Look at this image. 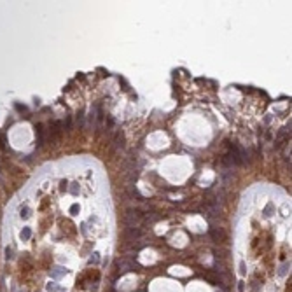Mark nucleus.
Listing matches in <instances>:
<instances>
[{"mask_svg": "<svg viewBox=\"0 0 292 292\" xmlns=\"http://www.w3.org/2000/svg\"><path fill=\"white\" fill-rule=\"evenodd\" d=\"M16 109H18L19 112H27V107H25V105H19V103H16Z\"/></svg>", "mask_w": 292, "mask_h": 292, "instance_id": "6e6552de", "label": "nucleus"}, {"mask_svg": "<svg viewBox=\"0 0 292 292\" xmlns=\"http://www.w3.org/2000/svg\"><path fill=\"white\" fill-rule=\"evenodd\" d=\"M0 149L5 151V135H0Z\"/></svg>", "mask_w": 292, "mask_h": 292, "instance_id": "423d86ee", "label": "nucleus"}, {"mask_svg": "<svg viewBox=\"0 0 292 292\" xmlns=\"http://www.w3.org/2000/svg\"><path fill=\"white\" fill-rule=\"evenodd\" d=\"M30 236H32V229L30 227H25L21 231V240H30Z\"/></svg>", "mask_w": 292, "mask_h": 292, "instance_id": "7ed1b4c3", "label": "nucleus"}, {"mask_svg": "<svg viewBox=\"0 0 292 292\" xmlns=\"http://www.w3.org/2000/svg\"><path fill=\"white\" fill-rule=\"evenodd\" d=\"M65 273H66V270H63V268H54V270H51V276H53V278H60V276H63Z\"/></svg>", "mask_w": 292, "mask_h": 292, "instance_id": "f03ea898", "label": "nucleus"}, {"mask_svg": "<svg viewBox=\"0 0 292 292\" xmlns=\"http://www.w3.org/2000/svg\"><path fill=\"white\" fill-rule=\"evenodd\" d=\"M5 254H7V259H11V257H12V250H11V248H7V250H5Z\"/></svg>", "mask_w": 292, "mask_h": 292, "instance_id": "1a4fd4ad", "label": "nucleus"}, {"mask_svg": "<svg viewBox=\"0 0 292 292\" xmlns=\"http://www.w3.org/2000/svg\"><path fill=\"white\" fill-rule=\"evenodd\" d=\"M28 215H30V210H28L27 207H25V208H21V217H23V219H27Z\"/></svg>", "mask_w": 292, "mask_h": 292, "instance_id": "0eeeda50", "label": "nucleus"}, {"mask_svg": "<svg viewBox=\"0 0 292 292\" xmlns=\"http://www.w3.org/2000/svg\"><path fill=\"white\" fill-rule=\"evenodd\" d=\"M212 236H213V240H215V241H219V238H221V240H224V238H226L222 231H212Z\"/></svg>", "mask_w": 292, "mask_h": 292, "instance_id": "20e7f679", "label": "nucleus"}, {"mask_svg": "<svg viewBox=\"0 0 292 292\" xmlns=\"http://www.w3.org/2000/svg\"><path fill=\"white\" fill-rule=\"evenodd\" d=\"M35 129H37V145L40 147L44 144V128H42V124H37Z\"/></svg>", "mask_w": 292, "mask_h": 292, "instance_id": "f257e3e1", "label": "nucleus"}, {"mask_svg": "<svg viewBox=\"0 0 292 292\" xmlns=\"http://www.w3.org/2000/svg\"><path fill=\"white\" fill-rule=\"evenodd\" d=\"M47 290H49V292H58V290H61V289L58 287V285H54V283H49V285H47Z\"/></svg>", "mask_w": 292, "mask_h": 292, "instance_id": "39448f33", "label": "nucleus"}]
</instances>
